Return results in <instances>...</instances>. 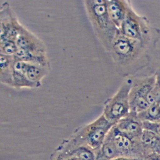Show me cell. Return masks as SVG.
Instances as JSON below:
<instances>
[{
	"label": "cell",
	"mask_w": 160,
	"mask_h": 160,
	"mask_svg": "<svg viewBox=\"0 0 160 160\" xmlns=\"http://www.w3.org/2000/svg\"><path fill=\"white\" fill-rule=\"evenodd\" d=\"M106 3L107 11L111 21L119 29L125 19L130 2L122 0H106Z\"/></svg>",
	"instance_id": "11"
},
{
	"label": "cell",
	"mask_w": 160,
	"mask_h": 160,
	"mask_svg": "<svg viewBox=\"0 0 160 160\" xmlns=\"http://www.w3.org/2000/svg\"><path fill=\"white\" fill-rule=\"evenodd\" d=\"M131 78L132 84L129 92L130 112L137 114L151 105L149 97L155 86V78L152 74L146 77Z\"/></svg>",
	"instance_id": "7"
},
{
	"label": "cell",
	"mask_w": 160,
	"mask_h": 160,
	"mask_svg": "<svg viewBox=\"0 0 160 160\" xmlns=\"http://www.w3.org/2000/svg\"><path fill=\"white\" fill-rule=\"evenodd\" d=\"M153 51L140 42L125 36L119 29L109 52L116 72L127 78L134 76L138 72L148 66Z\"/></svg>",
	"instance_id": "1"
},
{
	"label": "cell",
	"mask_w": 160,
	"mask_h": 160,
	"mask_svg": "<svg viewBox=\"0 0 160 160\" xmlns=\"http://www.w3.org/2000/svg\"><path fill=\"white\" fill-rule=\"evenodd\" d=\"M142 128L160 137V122L142 121Z\"/></svg>",
	"instance_id": "19"
},
{
	"label": "cell",
	"mask_w": 160,
	"mask_h": 160,
	"mask_svg": "<svg viewBox=\"0 0 160 160\" xmlns=\"http://www.w3.org/2000/svg\"><path fill=\"white\" fill-rule=\"evenodd\" d=\"M113 126L102 114L96 120L78 130L71 141L75 144L87 146L97 151Z\"/></svg>",
	"instance_id": "6"
},
{
	"label": "cell",
	"mask_w": 160,
	"mask_h": 160,
	"mask_svg": "<svg viewBox=\"0 0 160 160\" xmlns=\"http://www.w3.org/2000/svg\"><path fill=\"white\" fill-rule=\"evenodd\" d=\"M14 57L0 52V82L12 86Z\"/></svg>",
	"instance_id": "15"
},
{
	"label": "cell",
	"mask_w": 160,
	"mask_h": 160,
	"mask_svg": "<svg viewBox=\"0 0 160 160\" xmlns=\"http://www.w3.org/2000/svg\"><path fill=\"white\" fill-rule=\"evenodd\" d=\"M16 44L17 51L13 56L15 59L49 68L44 44L24 26L19 31Z\"/></svg>",
	"instance_id": "4"
},
{
	"label": "cell",
	"mask_w": 160,
	"mask_h": 160,
	"mask_svg": "<svg viewBox=\"0 0 160 160\" xmlns=\"http://www.w3.org/2000/svg\"><path fill=\"white\" fill-rule=\"evenodd\" d=\"M142 160H160V154L152 152L146 155Z\"/></svg>",
	"instance_id": "20"
},
{
	"label": "cell",
	"mask_w": 160,
	"mask_h": 160,
	"mask_svg": "<svg viewBox=\"0 0 160 160\" xmlns=\"http://www.w3.org/2000/svg\"><path fill=\"white\" fill-rule=\"evenodd\" d=\"M81 160H96V151L85 145H79L70 154Z\"/></svg>",
	"instance_id": "18"
},
{
	"label": "cell",
	"mask_w": 160,
	"mask_h": 160,
	"mask_svg": "<svg viewBox=\"0 0 160 160\" xmlns=\"http://www.w3.org/2000/svg\"><path fill=\"white\" fill-rule=\"evenodd\" d=\"M49 70V68L28 63L26 74L29 81L35 88L41 85L42 80L47 75Z\"/></svg>",
	"instance_id": "16"
},
{
	"label": "cell",
	"mask_w": 160,
	"mask_h": 160,
	"mask_svg": "<svg viewBox=\"0 0 160 160\" xmlns=\"http://www.w3.org/2000/svg\"><path fill=\"white\" fill-rule=\"evenodd\" d=\"M137 116L142 122H160V104H151L146 110L137 114Z\"/></svg>",
	"instance_id": "17"
},
{
	"label": "cell",
	"mask_w": 160,
	"mask_h": 160,
	"mask_svg": "<svg viewBox=\"0 0 160 160\" xmlns=\"http://www.w3.org/2000/svg\"><path fill=\"white\" fill-rule=\"evenodd\" d=\"M28 64V62L14 58L12 71V87L16 89L34 88V86L28 79L26 74Z\"/></svg>",
	"instance_id": "12"
},
{
	"label": "cell",
	"mask_w": 160,
	"mask_h": 160,
	"mask_svg": "<svg viewBox=\"0 0 160 160\" xmlns=\"http://www.w3.org/2000/svg\"><path fill=\"white\" fill-rule=\"evenodd\" d=\"M68 160H81V159H78V158H76V157H74V158H72V159H68Z\"/></svg>",
	"instance_id": "21"
},
{
	"label": "cell",
	"mask_w": 160,
	"mask_h": 160,
	"mask_svg": "<svg viewBox=\"0 0 160 160\" xmlns=\"http://www.w3.org/2000/svg\"><path fill=\"white\" fill-rule=\"evenodd\" d=\"M140 140L144 149V156L152 152L160 154V137L143 129Z\"/></svg>",
	"instance_id": "14"
},
{
	"label": "cell",
	"mask_w": 160,
	"mask_h": 160,
	"mask_svg": "<svg viewBox=\"0 0 160 160\" xmlns=\"http://www.w3.org/2000/svg\"><path fill=\"white\" fill-rule=\"evenodd\" d=\"M84 4L96 37L104 49L109 52L119 29L108 15L106 0H86Z\"/></svg>",
	"instance_id": "2"
},
{
	"label": "cell",
	"mask_w": 160,
	"mask_h": 160,
	"mask_svg": "<svg viewBox=\"0 0 160 160\" xmlns=\"http://www.w3.org/2000/svg\"><path fill=\"white\" fill-rule=\"evenodd\" d=\"M22 26L9 4L7 2L2 4L0 7V46L6 39L15 41Z\"/></svg>",
	"instance_id": "9"
},
{
	"label": "cell",
	"mask_w": 160,
	"mask_h": 160,
	"mask_svg": "<svg viewBox=\"0 0 160 160\" xmlns=\"http://www.w3.org/2000/svg\"><path fill=\"white\" fill-rule=\"evenodd\" d=\"M119 29L125 36L140 42L151 50L155 49L160 36V31L152 26L146 17L138 14L131 7V4Z\"/></svg>",
	"instance_id": "3"
},
{
	"label": "cell",
	"mask_w": 160,
	"mask_h": 160,
	"mask_svg": "<svg viewBox=\"0 0 160 160\" xmlns=\"http://www.w3.org/2000/svg\"><path fill=\"white\" fill-rule=\"evenodd\" d=\"M111 134L120 158L142 160L144 152L140 138H131L119 132L114 126L110 129Z\"/></svg>",
	"instance_id": "8"
},
{
	"label": "cell",
	"mask_w": 160,
	"mask_h": 160,
	"mask_svg": "<svg viewBox=\"0 0 160 160\" xmlns=\"http://www.w3.org/2000/svg\"><path fill=\"white\" fill-rule=\"evenodd\" d=\"M114 126L119 132L131 138H140L143 131L142 122L136 114L131 112Z\"/></svg>",
	"instance_id": "10"
},
{
	"label": "cell",
	"mask_w": 160,
	"mask_h": 160,
	"mask_svg": "<svg viewBox=\"0 0 160 160\" xmlns=\"http://www.w3.org/2000/svg\"><path fill=\"white\" fill-rule=\"evenodd\" d=\"M132 84V78H127L116 93L104 104L102 114L114 125L130 113L129 92Z\"/></svg>",
	"instance_id": "5"
},
{
	"label": "cell",
	"mask_w": 160,
	"mask_h": 160,
	"mask_svg": "<svg viewBox=\"0 0 160 160\" xmlns=\"http://www.w3.org/2000/svg\"><path fill=\"white\" fill-rule=\"evenodd\" d=\"M155 78V86L152 92L155 102L160 104V51L154 50L150 56V61L148 66Z\"/></svg>",
	"instance_id": "13"
}]
</instances>
